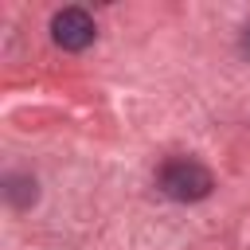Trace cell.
I'll list each match as a JSON object with an SVG mask.
<instances>
[{
    "mask_svg": "<svg viewBox=\"0 0 250 250\" xmlns=\"http://www.w3.org/2000/svg\"><path fill=\"white\" fill-rule=\"evenodd\" d=\"M156 184H160V191H164L168 199H176V203H199V199H207V195L215 191L211 168L199 164V160H191V156L168 160V164L160 168Z\"/></svg>",
    "mask_w": 250,
    "mask_h": 250,
    "instance_id": "cell-1",
    "label": "cell"
},
{
    "mask_svg": "<svg viewBox=\"0 0 250 250\" xmlns=\"http://www.w3.org/2000/svg\"><path fill=\"white\" fill-rule=\"evenodd\" d=\"M51 39L62 51H86L94 43V16L86 8H62L51 20Z\"/></svg>",
    "mask_w": 250,
    "mask_h": 250,
    "instance_id": "cell-2",
    "label": "cell"
},
{
    "mask_svg": "<svg viewBox=\"0 0 250 250\" xmlns=\"http://www.w3.org/2000/svg\"><path fill=\"white\" fill-rule=\"evenodd\" d=\"M4 199H8L16 211H27V207L39 199V184H35V176H27V172H12V176L4 180Z\"/></svg>",
    "mask_w": 250,
    "mask_h": 250,
    "instance_id": "cell-3",
    "label": "cell"
},
{
    "mask_svg": "<svg viewBox=\"0 0 250 250\" xmlns=\"http://www.w3.org/2000/svg\"><path fill=\"white\" fill-rule=\"evenodd\" d=\"M242 55H246V59H250V23H246V27H242Z\"/></svg>",
    "mask_w": 250,
    "mask_h": 250,
    "instance_id": "cell-4",
    "label": "cell"
}]
</instances>
